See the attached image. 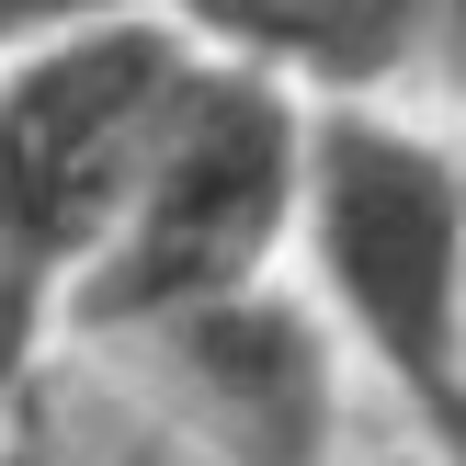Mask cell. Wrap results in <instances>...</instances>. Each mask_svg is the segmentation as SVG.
Masks as SVG:
<instances>
[{"label": "cell", "instance_id": "obj_3", "mask_svg": "<svg viewBox=\"0 0 466 466\" xmlns=\"http://www.w3.org/2000/svg\"><path fill=\"white\" fill-rule=\"evenodd\" d=\"M308 239L341 319L432 399L466 353V182L421 126L330 114L308 137Z\"/></svg>", "mask_w": 466, "mask_h": 466}, {"label": "cell", "instance_id": "obj_1", "mask_svg": "<svg viewBox=\"0 0 466 466\" xmlns=\"http://www.w3.org/2000/svg\"><path fill=\"white\" fill-rule=\"evenodd\" d=\"M194 80L205 68H182L159 23L114 12L23 46L0 68V262H23L35 285L103 262Z\"/></svg>", "mask_w": 466, "mask_h": 466}, {"label": "cell", "instance_id": "obj_9", "mask_svg": "<svg viewBox=\"0 0 466 466\" xmlns=\"http://www.w3.org/2000/svg\"><path fill=\"white\" fill-rule=\"evenodd\" d=\"M387 466H410V455H387Z\"/></svg>", "mask_w": 466, "mask_h": 466}, {"label": "cell", "instance_id": "obj_6", "mask_svg": "<svg viewBox=\"0 0 466 466\" xmlns=\"http://www.w3.org/2000/svg\"><path fill=\"white\" fill-rule=\"evenodd\" d=\"M23 353H35V273L0 262V387L23 376Z\"/></svg>", "mask_w": 466, "mask_h": 466}, {"label": "cell", "instance_id": "obj_7", "mask_svg": "<svg viewBox=\"0 0 466 466\" xmlns=\"http://www.w3.org/2000/svg\"><path fill=\"white\" fill-rule=\"evenodd\" d=\"M444 466H466V387H444Z\"/></svg>", "mask_w": 466, "mask_h": 466}, {"label": "cell", "instance_id": "obj_4", "mask_svg": "<svg viewBox=\"0 0 466 466\" xmlns=\"http://www.w3.org/2000/svg\"><path fill=\"white\" fill-rule=\"evenodd\" d=\"M148 466H330L341 364L273 296H205L171 319H126V387L103 399Z\"/></svg>", "mask_w": 466, "mask_h": 466}, {"label": "cell", "instance_id": "obj_8", "mask_svg": "<svg viewBox=\"0 0 466 466\" xmlns=\"http://www.w3.org/2000/svg\"><path fill=\"white\" fill-rule=\"evenodd\" d=\"M0 466H46V455H0Z\"/></svg>", "mask_w": 466, "mask_h": 466}, {"label": "cell", "instance_id": "obj_5", "mask_svg": "<svg viewBox=\"0 0 466 466\" xmlns=\"http://www.w3.org/2000/svg\"><path fill=\"white\" fill-rule=\"evenodd\" d=\"M194 23L262 46V57H308V68H387L421 35L432 0H182Z\"/></svg>", "mask_w": 466, "mask_h": 466}, {"label": "cell", "instance_id": "obj_2", "mask_svg": "<svg viewBox=\"0 0 466 466\" xmlns=\"http://www.w3.org/2000/svg\"><path fill=\"white\" fill-rule=\"evenodd\" d=\"M308 137L296 103L250 68H205L182 91L171 137H159L148 182H137L114 250L91 262V319H171L205 296H239L250 262L285 239L296 194H308Z\"/></svg>", "mask_w": 466, "mask_h": 466}]
</instances>
